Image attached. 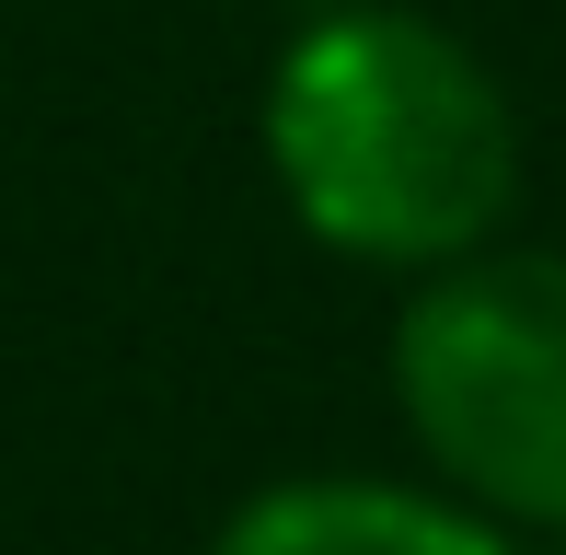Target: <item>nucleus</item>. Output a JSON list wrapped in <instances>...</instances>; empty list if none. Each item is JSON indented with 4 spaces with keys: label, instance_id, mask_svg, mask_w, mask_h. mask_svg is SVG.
Segmentation results:
<instances>
[{
    "label": "nucleus",
    "instance_id": "nucleus-1",
    "mask_svg": "<svg viewBox=\"0 0 566 555\" xmlns=\"http://www.w3.org/2000/svg\"><path fill=\"white\" fill-rule=\"evenodd\" d=\"M290 220L347 266L428 278L509 232L521 209V105L509 82L405 0H324L254 105Z\"/></svg>",
    "mask_w": 566,
    "mask_h": 555
},
{
    "label": "nucleus",
    "instance_id": "nucleus-2",
    "mask_svg": "<svg viewBox=\"0 0 566 555\" xmlns=\"http://www.w3.org/2000/svg\"><path fill=\"white\" fill-rule=\"evenodd\" d=\"M381 370L428 486L509 533H566V255L474 243L405 278Z\"/></svg>",
    "mask_w": 566,
    "mask_h": 555
},
{
    "label": "nucleus",
    "instance_id": "nucleus-3",
    "mask_svg": "<svg viewBox=\"0 0 566 555\" xmlns=\"http://www.w3.org/2000/svg\"><path fill=\"white\" fill-rule=\"evenodd\" d=\"M209 555H532V544L428 474H277L209 533Z\"/></svg>",
    "mask_w": 566,
    "mask_h": 555
}]
</instances>
